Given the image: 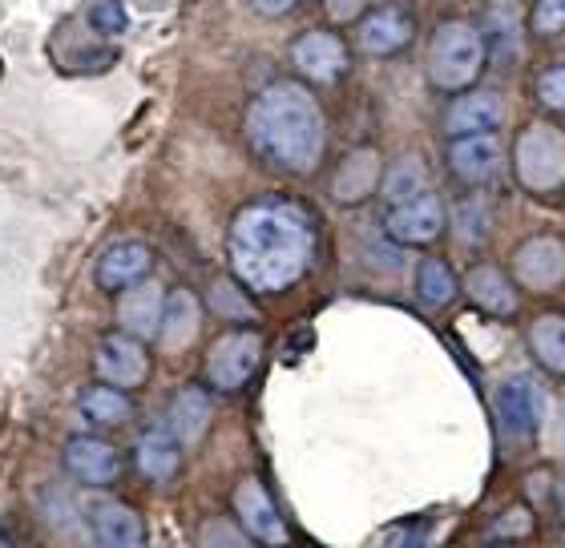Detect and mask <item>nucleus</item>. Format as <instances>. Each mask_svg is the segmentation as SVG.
I'll return each instance as SVG.
<instances>
[{
	"instance_id": "f257e3e1",
	"label": "nucleus",
	"mask_w": 565,
	"mask_h": 548,
	"mask_svg": "<svg viewBox=\"0 0 565 548\" xmlns=\"http://www.w3.org/2000/svg\"><path fill=\"white\" fill-rule=\"evenodd\" d=\"M316 255V222L295 202H250L231 222V267L250 291L279 294L303 279Z\"/></svg>"
},
{
	"instance_id": "f03ea898",
	"label": "nucleus",
	"mask_w": 565,
	"mask_h": 548,
	"mask_svg": "<svg viewBox=\"0 0 565 548\" xmlns=\"http://www.w3.org/2000/svg\"><path fill=\"white\" fill-rule=\"evenodd\" d=\"M247 133L263 162H271L275 170H291V174L316 170L323 158V141H328L323 109L303 85L295 82L267 85L250 101Z\"/></svg>"
},
{
	"instance_id": "7ed1b4c3",
	"label": "nucleus",
	"mask_w": 565,
	"mask_h": 548,
	"mask_svg": "<svg viewBox=\"0 0 565 548\" xmlns=\"http://www.w3.org/2000/svg\"><path fill=\"white\" fill-rule=\"evenodd\" d=\"M484 36L469 21H445L436 24L433 41H428V82L440 94H460L469 89L484 69Z\"/></svg>"
},
{
	"instance_id": "20e7f679",
	"label": "nucleus",
	"mask_w": 565,
	"mask_h": 548,
	"mask_svg": "<svg viewBox=\"0 0 565 548\" xmlns=\"http://www.w3.org/2000/svg\"><path fill=\"white\" fill-rule=\"evenodd\" d=\"M513 165H518V182L533 194H554L565 186V133L554 126H530L518 138V153H513Z\"/></svg>"
},
{
	"instance_id": "39448f33",
	"label": "nucleus",
	"mask_w": 565,
	"mask_h": 548,
	"mask_svg": "<svg viewBox=\"0 0 565 548\" xmlns=\"http://www.w3.org/2000/svg\"><path fill=\"white\" fill-rule=\"evenodd\" d=\"M497 423L513 443H530L545 423V391L533 375H509L497 387Z\"/></svg>"
},
{
	"instance_id": "423d86ee",
	"label": "nucleus",
	"mask_w": 565,
	"mask_h": 548,
	"mask_svg": "<svg viewBox=\"0 0 565 548\" xmlns=\"http://www.w3.org/2000/svg\"><path fill=\"white\" fill-rule=\"evenodd\" d=\"M263 363V335L259 331H231L206 355V379L218 391H238L250 384V375Z\"/></svg>"
},
{
	"instance_id": "0eeeda50",
	"label": "nucleus",
	"mask_w": 565,
	"mask_h": 548,
	"mask_svg": "<svg viewBox=\"0 0 565 548\" xmlns=\"http://www.w3.org/2000/svg\"><path fill=\"white\" fill-rule=\"evenodd\" d=\"M384 230H388L392 243L401 246H428L440 238L445 230V202L436 194H416V198L392 202L388 218H384Z\"/></svg>"
},
{
	"instance_id": "6e6552de",
	"label": "nucleus",
	"mask_w": 565,
	"mask_h": 548,
	"mask_svg": "<svg viewBox=\"0 0 565 548\" xmlns=\"http://www.w3.org/2000/svg\"><path fill=\"white\" fill-rule=\"evenodd\" d=\"M413 36H416V17L404 4L388 0V4H376L360 21L355 41H360V49H364L367 57H396L401 49L413 45Z\"/></svg>"
},
{
	"instance_id": "1a4fd4ad",
	"label": "nucleus",
	"mask_w": 565,
	"mask_h": 548,
	"mask_svg": "<svg viewBox=\"0 0 565 548\" xmlns=\"http://www.w3.org/2000/svg\"><path fill=\"white\" fill-rule=\"evenodd\" d=\"M291 61H295V69L316 85H335L343 73H348V49H343L340 36L328 33V29H311V33L295 36Z\"/></svg>"
},
{
	"instance_id": "9d476101",
	"label": "nucleus",
	"mask_w": 565,
	"mask_h": 548,
	"mask_svg": "<svg viewBox=\"0 0 565 548\" xmlns=\"http://www.w3.org/2000/svg\"><path fill=\"white\" fill-rule=\"evenodd\" d=\"M97 375H102V384H114L121 391H130V387L146 384V372H150V359H146V347L138 343V335H106L97 343Z\"/></svg>"
},
{
	"instance_id": "9b49d317",
	"label": "nucleus",
	"mask_w": 565,
	"mask_h": 548,
	"mask_svg": "<svg viewBox=\"0 0 565 548\" xmlns=\"http://www.w3.org/2000/svg\"><path fill=\"white\" fill-rule=\"evenodd\" d=\"M448 165H452V174L472 182V186H481V182H493L501 174V165H505V150H501V141L497 133H460L452 146H448Z\"/></svg>"
},
{
	"instance_id": "f8f14e48",
	"label": "nucleus",
	"mask_w": 565,
	"mask_h": 548,
	"mask_svg": "<svg viewBox=\"0 0 565 548\" xmlns=\"http://www.w3.org/2000/svg\"><path fill=\"white\" fill-rule=\"evenodd\" d=\"M513 275L530 291H554L557 282L565 279V246L557 238H550V234L521 243L518 255H513Z\"/></svg>"
},
{
	"instance_id": "ddd939ff",
	"label": "nucleus",
	"mask_w": 565,
	"mask_h": 548,
	"mask_svg": "<svg viewBox=\"0 0 565 548\" xmlns=\"http://www.w3.org/2000/svg\"><path fill=\"white\" fill-rule=\"evenodd\" d=\"M65 468H70V476H77L89 488H106V484L118 480L121 455L114 443L97 440V436H77L65 448Z\"/></svg>"
},
{
	"instance_id": "4468645a",
	"label": "nucleus",
	"mask_w": 565,
	"mask_h": 548,
	"mask_svg": "<svg viewBox=\"0 0 565 548\" xmlns=\"http://www.w3.org/2000/svg\"><path fill=\"white\" fill-rule=\"evenodd\" d=\"M85 520H89V533H94V540L102 548H134L146 540L141 516L121 501H94Z\"/></svg>"
},
{
	"instance_id": "2eb2a0df",
	"label": "nucleus",
	"mask_w": 565,
	"mask_h": 548,
	"mask_svg": "<svg viewBox=\"0 0 565 548\" xmlns=\"http://www.w3.org/2000/svg\"><path fill=\"white\" fill-rule=\"evenodd\" d=\"M235 508H238V516H243V528L250 533V540H263V545H282V540H287L282 516L275 513V504H271V496L263 492V484L243 480L235 492Z\"/></svg>"
},
{
	"instance_id": "dca6fc26",
	"label": "nucleus",
	"mask_w": 565,
	"mask_h": 548,
	"mask_svg": "<svg viewBox=\"0 0 565 548\" xmlns=\"http://www.w3.org/2000/svg\"><path fill=\"white\" fill-rule=\"evenodd\" d=\"M150 246L141 243H118L109 246L106 255H102V262H97V287L102 291H130L134 282H141L146 275H150Z\"/></svg>"
},
{
	"instance_id": "f3484780",
	"label": "nucleus",
	"mask_w": 565,
	"mask_h": 548,
	"mask_svg": "<svg viewBox=\"0 0 565 548\" xmlns=\"http://www.w3.org/2000/svg\"><path fill=\"white\" fill-rule=\"evenodd\" d=\"M501 117H505V101H501V97L484 94V89H472V94L457 97V101L448 106L445 129L452 138H460V133H489V129L501 126Z\"/></svg>"
},
{
	"instance_id": "a211bd4d",
	"label": "nucleus",
	"mask_w": 565,
	"mask_h": 548,
	"mask_svg": "<svg viewBox=\"0 0 565 548\" xmlns=\"http://www.w3.org/2000/svg\"><path fill=\"white\" fill-rule=\"evenodd\" d=\"M469 299L481 311H489V315L497 319H513L518 315V291H513V282H509V275L501 267H493V262H477V267L469 270Z\"/></svg>"
},
{
	"instance_id": "6ab92c4d",
	"label": "nucleus",
	"mask_w": 565,
	"mask_h": 548,
	"mask_svg": "<svg viewBox=\"0 0 565 548\" xmlns=\"http://www.w3.org/2000/svg\"><path fill=\"white\" fill-rule=\"evenodd\" d=\"M138 468L141 476L150 480V484H166V480L178 476V468H182V440L174 432H166V428H153L138 440Z\"/></svg>"
},
{
	"instance_id": "aec40b11",
	"label": "nucleus",
	"mask_w": 565,
	"mask_h": 548,
	"mask_svg": "<svg viewBox=\"0 0 565 548\" xmlns=\"http://www.w3.org/2000/svg\"><path fill=\"white\" fill-rule=\"evenodd\" d=\"M211 416H214V404L211 396L202 391V387H182L166 411V428L178 436L182 443H199L211 428Z\"/></svg>"
},
{
	"instance_id": "412c9836",
	"label": "nucleus",
	"mask_w": 565,
	"mask_h": 548,
	"mask_svg": "<svg viewBox=\"0 0 565 548\" xmlns=\"http://www.w3.org/2000/svg\"><path fill=\"white\" fill-rule=\"evenodd\" d=\"M162 303L166 294L158 291V282H146V279L134 282L130 291L121 294V307H118L121 327L138 339H150L158 331V319H162Z\"/></svg>"
},
{
	"instance_id": "4be33fe9",
	"label": "nucleus",
	"mask_w": 565,
	"mask_h": 548,
	"mask_svg": "<svg viewBox=\"0 0 565 548\" xmlns=\"http://www.w3.org/2000/svg\"><path fill=\"white\" fill-rule=\"evenodd\" d=\"M199 331V299L190 291H170L158 319V343L162 351H182Z\"/></svg>"
},
{
	"instance_id": "5701e85b",
	"label": "nucleus",
	"mask_w": 565,
	"mask_h": 548,
	"mask_svg": "<svg viewBox=\"0 0 565 548\" xmlns=\"http://www.w3.org/2000/svg\"><path fill=\"white\" fill-rule=\"evenodd\" d=\"M380 186V158L372 150L348 153V162L340 165V174L331 182V194L340 202H360Z\"/></svg>"
},
{
	"instance_id": "b1692460",
	"label": "nucleus",
	"mask_w": 565,
	"mask_h": 548,
	"mask_svg": "<svg viewBox=\"0 0 565 548\" xmlns=\"http://www.w3.org/2000/svg\"><path fill=\"white\" fill-rule=\"evenodd\" d=\"M481 36H484V53H489L501 69L521 61V33H518V17H513V9L497 4V9L489 12V21H484Z\"/></svg>"
},
{
	"instance_id": "393cba45",
	"label": "nucleus",
	"mask_w": 565,
	"mask_h": 548,
	"mask_svg": "<svg viewBox=\"0 0 565 548\" xmlns=\"http://www.w3.org/2000/svg\"><path fill=\"white\" fill-rule=\"evenodd\" d=\"M530 347L545 372L565 375V315H542L530 327Z\"/></svg>"
},
{
	"instance_id": "a878e982",
	"label": "nucleus",
	"mask_w": 565,
	"mask_h": 548,
	"mask_svg": "<svg viewBox=\"0 0 565 548\" xmlns=\"http://www.w3.org/2000/svg\"><path fill=\"white\" fill-rule=\"evenodd\" d=\"M416 294L428 307H448L457 299V275H452L445 258H424L416 267Z\"/></svg>"
},
{
	"instance_id": "bb28decb",
	"label": "nucleus",
	"mask_w": 565,
	"mask_h": 548,
	"mask_svg": "<svg viewBox=\"0 0 565 548\" xmlns=\"http://www.w3.org/2000/svg\"><path fill=\"white\" fill-rule=\"evenodd\" d=\"M424 186H428V170H424V158H416V153H404L401 162H392V170L380 182L388 202L416 198V194H424Z\"/></svg>"
},
{
	"instance_id": "cd10ccee",
	"label": "nucleus",
	"mask_w": 565,
	"mask_h": 548,
	"mask_svg": "<svg viewBox=\"0 0 565 548\" xmlns=\"http://www.w3.org/2000/svg\"><path fill=\"white\" fill-rule=\"evenodd\" d=\"M82 411L94 423H121L126 416H130V399H126V391H121V387L102 384V387H89V391H82Z\"/></svg>"
},
{
	"instance_id": "c85d7f7f",
	"label": "nucleus",
	"mask_w": 565,
	"mask_h": 548,
	"mask_svg": "<svg viewBox=\"0 0 565 548\" xmlns=\"http://www.w3.org/2000/svg\"><path fill=\"white\" fill-rule=\"evenodd\" d=\"M89 24H94L102 36H118L130 29V17H126V4H121V0H94V4H89Z\"/></svg>"
},
{
	"instance_id": "c756f323",
	"label": "nucleus",
	"mask_w": 565,
	"mask_h": 548,
	"mask_svg": "<svg viewBox=\"0 0 565 548\" xmlns=\"http://www.w3.org/2000/svg\"><path fill=\"white\" fill-rule=\"evenodd\" d=\"M533 94L550 114H565V65H550V69L537 73V85Z\"/></svg>"
},
{
	"instance_id": "7c9ffc66",
	"label": "nucleus",
	"mask_w": 565,
	"mask_h": 548,
	"mask_svg": "<svg viewBox=\"0 0 565 548\" xmlns=\"http://www.w3.org/2000/svg\"><path fill=\"white\" fill-rule=\"evenodd\" d=\"M533 33L537 36H557L565 33V0H537L533 4Z\"/></svg>"
},
{
	"instance_id": "2f4dec72",
	"label": "nucleus",
	"mask_w": 565,
	"mask_h": 548,
	"mask_svg": "<svg viewBox=\"0 0 565 548\" xmlns=\"http://www.w3.org/2000/svg\"><path fill=\"white\" fill-rule=\"evenodd\" d=\"M509 528H518V537H525V533H530V513H525V508H513L509 516H501L493 525V540L509 537Z\"/></svg>"
},
{
	"instance_id": "473e14b6",
	"label": "nucleus",
	"mask_w": 565,
	"mask_h": 548,
	"mask_svg": "<svg viewBox=\"0 0 565 548\" xmlns=\"http://www.w3.org/2000/svg\"><path fill=\"white\" fill-rule=\"evenodd\" d=\"M367 9V0H328V17L331 21H348V17H360Z\"/></svg>"
},
{
	"instance_id": "72a5a7b5",
	"label": "nucleus",
	"mask_w": 565,
	"mask_h": 548,
	"mask_svg": "<svg viewBox=\"0 0 565 548\" xmlns=\"http://www.w3.org/2000/svg\"><path fill=\"white\" fill-rule=\"evenodd\" d=\"M250 9L259 17H282V12L295 9V0H250Z\"/></svg>"
},
{
	"instance_id": "f704fd0d",
	"label": "nucleus",
	"mask_w": 565,
	"mask_h": 548,
	"mask_svg": "<svg viewBox=\"0 0 565 548\" xmlns=\"http://www.w3.org/2000/svg\"><path fill=\"white\" fill-rule=\"evenodd\" d=\"M554 501H557V516L565 520V476L557 480V496H554Z\"/></svg>"
}]
</instances>
